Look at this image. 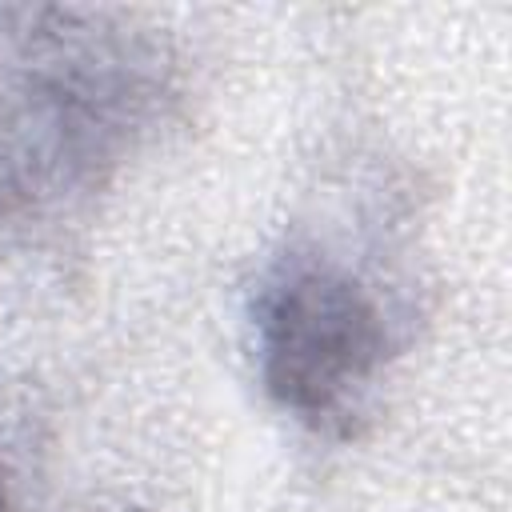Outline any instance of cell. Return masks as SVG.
I'll list each match as a JSON object with an SVG mask.
<instances>
[{"label":"cell","instance_id":"obj_1","mask_svg":"<svg viewBox=\"0 0 512 512\" xmlns=\"http://www.w3.org/2000/svg\"><path fill=\"white\" fill-rule=\"evenodd\" d=\"M252 324L268 396L316 428L356 416L392 348L372 288L312 248H292L268 268Z\"/></svg>","mask_w":512,"mask_h":512},{"label":"cell","instance_id":"obj_2","mask_svg":"<svg viewBox=\"0 0 512 512\" xmlns=\"http://www.w3.org/2000/svg\"><path fill=\"white\" fill-rule=\"evenodd\" d=\"M0 512H12V504H8V484H4V468H0Z\"/></svg>","mask_w":512,"mask_h":512}]
</instances>
